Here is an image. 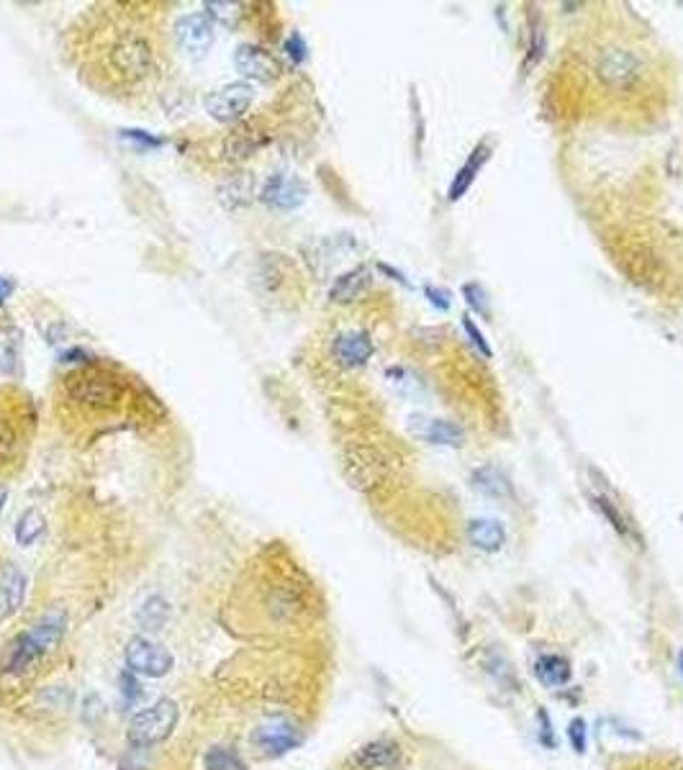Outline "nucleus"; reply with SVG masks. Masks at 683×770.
<instances>
[{"instance_id": "obj_1", "label": "nucleus", "mask_w": 683, "mask_h": 770, "mask_svg": "<svg viewBox=\"0 0 683 770\" xmlns=\"http://www.w3.org/2000/svg\"><path fill=\"white\" fill-rule=\"evenodd\" d=\"M65 398L88 413H111L121 409L127 398V388L121 378L101 367H80L65 378Z\"/></svg>"}, {"instance_id": "obj_2", "label": "nucleus", "mask_w": 683, "mask_h": 770, "mask_svg": "<svg viewBox=\"0 0 683 770\" xmlns=\"http://www.w3.org/2000/svg\"><path fill=\"white\" fill-rule=\"evenodd\" d=\"M105 62L113 75H119L127 82H136L152 73L154 54L150 39L139 28H124L119 31L108 47H105Z\"/></svg>"}, {"instance_id": "obj_3", "label": "nucleus", "mask_w": 683, "mask_h": 770, "mask_svg": "<svg viewBox=\"0 0 683 770\" xmlns=\"http://www.w3.org/2000/svg\"><path fill=\"white\" fill-rule=\"evenodd\" d=\"M177 717H180V712H177V704L173 698L154 701L152 706L134 714L127 729L128 743L134 747H152V744L165 743L177 727Z\"/></svg>"}, {"instance_id": "obj_4", "label": "nucleus", "mask_w": 683, "mask_h": 770, "mask_svg": "<svg viewBox=\"0 0 683 770\" xmlns=\"http://www.w3.org/2000/svg\"><path fill=\"white\" fill-rule=\"evenodd\" d=\"M124 660L131 673L144 678H162L175 666L173 652L150 637H131L124 647Z\"/></svg>"}, {"instance_id": "obj_5", "label": "nucleus", "mask_w": 683, "mask_h": 770, "mask_svg": "<svg viewBox=\"0 0 683 770\" xmlns=\"http://www.w3.org/2000/svg\"><path fill=\"white\" fill-rule=\"evenodd\" d=\"M391 473L388 458L373 447H354L345 458V475L357 490H373Z\"/></svg>"}, {"instance_id": "obj_6", "label": "nucleus", "mask_w": 683, "mask_h": 770, "mask_svg": "<svg viewBox=\"0 0 683 770\" xmlns=\"http://www.w3.org/2000/svg\"><path fill=\"white\" fill-rule=\"evenodd\" d=\"M252 101H254L252 85L244 82V80H237V82H229V85H224V88L208 93L203 103H206V111L211 113V119L229 124V121L242 119V116L250 111Z\"/></svg>"}, {"instance_id": "obj_7", "label": "nucleus", "mask_w": 683, "mask_h": 770, "mask_svg": "<svg viewBox=\"0 0 683 770\" xmlns=\"http://www.w3.org/2000/svg\"><path fill=\"white\" fill-rule=\"evenodd\" d=\"M216 31L208 13H190L175 24V42L180 50L193 59H201L213 47Z\"/></svg>"}, {"instance_id": "obj_8", "label": "nucleus", "mask_w": 683, "mask_h": 770, "mask_svg": "<svg viewBox=\"0 0 683 770\" xmlns=\"http://www.w3.org/2000/svg\"><path fill=\"white\" fill-rule=\"evenodd\" d=\"M304 743V735L291 721H268L252 732V747L265 758H280Z\"/></svg>"}, {"instance_id": "obj_9", "label": "nucleus", "mask_w": 683, "mask_h": 770, "mask_svg": "<svg viewBox=\"0 0 683 770\" xmlns=\"http://www.w3.org/2000/svg\"><path fill=\"white\" fill-rule=\"evenodd\" d=\"M234 67L247 80H257V82H273L283 73L278 59L257 44H242L234 54Z\"/></svg>"}, {"instance_id": "obj_10", "label": "nucleus", "mask_w": 683, "mask_h": 770, "mask_svg": "<svg viewBox=\"0 0 683 770\" xmlns=\"http://www.w3.org/2000/svg\"><path fill=\"white\" fill-rule=\"evenodd\" d=\"M44 655H47V650L42 647V642L36 640V635L28 629V632H21V635H16L13 640L8 642L5 655H3V670L8 675H24Z\"/></svg>"}, {"instance_id": "obj_11", "label": "nucleus", "mask_w": 683, "mask_h": 770, "mask_svg": "<svg viewBox=\"0 0 683 770\" xmlns=\"http://www.w3.org/2000/svg\"><path fill=\"white\" fill-rule=\"evenodd\" d=\"M640 59L627 50H604L599 57V77L611 88H627L640 77Z\"/></svg>"}, {"instance_id": "obj_12", "label": "nucleus", "mask_w": 683, "mask_h": 770, "mask_svg": "<svg viewBox=\"0 0 683 770\" xmlns=\"http://www.w3.org/2000/svg\"><path fill=\"white\" fill-rule=\"evenodd\" d=\"M306 196H308V188L296 175H273L262 185V193H260L265 204L278 211L299 208L306 201Z\"/></svg>"}, {"instance_id": "obj_13", "label": "nucleus", "mask_w": 683, "mask_h": 770, "mask_svg": "<svg viewBox=\"0 0 683 770\" xmlns=\"http://www.w3.org/2000/svg\"><path fill=\"white\" fill-rule=\"evenodd\" d=\"M401 760V744L393 740H373L354 750L347 760L353 770H388Z\"/></svg>"}, {"instance_id": "obj_14", "label": "nucleus", "mask_w": 683, "mask_h": 770, "mask_svg": "<svg viewBox=\"0 0 683 770\" xmlns=\"http://www.w3.org/2000/svg\"><path fill=\"white\" fill-rule=\"evenodd\" d=\"M26 598V575L19 565L5 563L0 567V621L11 619L21 609Z\"/></svg>"}, {"instance_id": "obj_15", "label": "nucleus", "mask_w": 683, "mask_h": 770, "mask_svg": "<svg viewBox=\"0 0 683 770\" xmlns=\"http://www.w3.org/2000/svg\"><path fill=\"white\" fill-rule=\"evenodd\" d=\"M331 352L345 367H362L373 358V339L365 332H345L334 339Z\"/></svg>"}, {"instance_id": "obj_16", "label": "nucleus", "mask_w": 683, "mask_h": 770, "mask_svg": "<svg viewBox=\"0 0 683 770\" xmlns=\"http://www.w3.org/2000/svg\"><path fill=\"white\" fill-rule=\"evenodd\" d=\"M470 483H473V488H476L478 493L488 496V498H496V501H508V498L514 496L511 481H508L507 475H504L499 467H493V465H483V467H478V470L473 473Z\"/></svg>"}, {"instance_id": "obj_17", "label": "nucleus", "mask_w": 683, "mask_h": 770, "mask_svg": "<svg viewBox=\"0 0 683 770\" xmlns=\"http://www.w3.org/2000/svg\"><path fill=\"white\" fill-rule=\"evenodd\" d=\"M468 539L473 547H478L483 552H499L507 542V532L493 519H473L468 524Z\"/></svg>"}, {"instance_id": "obj_18", "label": "nucleus", "mask_w": 683, "mask_h": 770, "mask_svg": "<svg viewBox=\"0 0 683 770\" xmlns=\"http://www.w3.org/2000/svg\"><path fill=\"white\" fill-rule=\"evenodd\" d=\"M370 285V270L368 267H354L350 273L339 275L330 290V298L334 304H353L354 298H360Z\"/></svg>"}, {"instance_id": "obj_19", "label": "nucleus", "mask_w": 683, "mask_h": 770, "mask_svg": "<svg viewBox=\"0 0 683 770\" xmlns=\"http://www.w3.org/2000/svg\"><path fill=\"white\" fill-rule=\"evenodd\" d=\"M534 675L547 689H563V686L570 683L573 667H570V663L565 658H560V655H539L537 663H534Z\"/></svg>"}, {"instance_id": "obj_20", "label": "nucleus", "mask_w": 683, "mask_h": 770, "mask_svg": "<svg viewBox=\"0 0 683 770\" xmlns=\"http://www.w3.org/2000/svg\"><path fill=\"white\" fill-rule=\"evenodd\" d=\"M491 150L485 147V144H481V147H476L473 150V154H470V159L457 170L455 180H453V185H450V201H460L465 193H468V188L473 185V180H476V175L481 173V167L485 165V159L491 157Z\"/></svg>"}, {"instance_id": "obj_21", "label": "nucleus", "mask_w": 683, "mask_h": 770, "mask_svg": "<svg viewBox=\"0 0 683 770\" xmlns=\"http://www.w3.org/2000/svg\"><path fill=\"white\" fill-rule=\"evenodd\" d=\"M170 604L162 598V596H150L142 606H139V612H136V619H139V624H142V629H147V632H159L167 621H170Z\"/></svg>"}, {"instance_id": "obj_22", "label": "nucleus", "mask_w": 683, "mask_h": 770, "mask_svg": "<svg viewBox=\"0 0 683 770\" xmlns=\"http://www.w3.org/2000/svg\"><path fill=\"white\" fill-rule=\"evenodd\" d=\"M19 442H21V435L13 421V413L0 411V467L13 462V458L19 455Z\"/></svg>"}, {"instance_id": "obj_23", "label": "nucleus", "mask_w": 683, "mask_h": 770, "mask_svg": "<svg viewBox=\"0 0 683 770\" xmlns=\"http://www.w3.org/2000/svg\"><path fill=\"white\" fill-rule=\"evenodd\" d=\"M203 766H206V770H247L244 760L231 747H221V744L206 750Z\"/></svg>"}, {"instance_id": "obj_24", "label": "nucleus", "mask_w": 683, "mask_h": 770, "mask_svg": "<svg viewBox=\"0 0 683 770\" xmlns=\"http://www.w3.org/2000/svg\"><path fill=\"white\" fill-rule=\"evenodd\" d=\"M424 436L430 439L431 444H442V447H460L462 439H465L462 429H460L457 424H453V421H442V419L430 421V427L424 429Z\"/></svg>"}, {"instance_id": "obj_25", "label": "nucleus", "mask_w": 683, "mask_h": 770, "mask_svg": "<svg viewBox=\"0 0 683 770\" xmlns=\"http://www.w3.org/2000/svg\"><path fill=\"white\" fill-rule=\"evenodd\" d=\"M262 144V139H257L250 127H239L237 131H231V136L227 139V152L231 159H242V157H250V154Z\"/></svg>"}, {"instance_id": "obj_26", "label": "nucleus", "mask_w": 683, "mask_h": 770, "mask_svg": "<svg viewBox=\"0 0 683 770\" xmlns=\"http://www.w3.org/2000/svg\"><path fill=\"white\" fill-rule=\"evenodd\" d=\"M42 529H44V516L36 512V509L24 512V516L16 524V539H19V544H24V547L34 544V539L42 535Z\"/></svg>"}, {"instance_id": "obj_27", "label": "nucleus", "mask_w": 683, "mask_h": 770, "mask_svg": "<svg viewBox=\"0 0 683 770\" xmlns=\"http://www.w3.org/2000/svg\"><path fill=\"white\" fill-rule=\"evenodd\" d=\"M19 332L16 329H0V370L13 373L19 362Z\"/></svg>"}, {"instance_id": "obj_28", "label": "nucleus", "mask_w": 683, "mask_h": 770, "mask_svg": "<svg viewBox=\"0 0 683 770\" xmlns=\"http://www.w3.org/2000/svg\"><path fill=\"white\" fill-rule=\"evenodd\" d=\"M594 504H596V509H599V512L607 516L609 524H611V527H614V529H617V532H619L622 537H633V529H630L627 519H625V516L619 513V509H617V506H614V504L609 501L607 496H596V498H594Z\"/></svg>"}, {"instance_id": "obj_29", "label": "nucleus", "mask_w": 683, "mask_h": 770, "mask_svg": "<svg viewBox=\"0 0 683 770\" xmlns=\"http://www.w3.org/2000/svg\"><path fill=\"white\" fill-rule=\"evenodd\" d=\"M462 293H465V298H468L470 308H473V311H478L483 319H488V316H491V308H488V301H485V293H483L476 282H468V285L462 288Z\"/></svg>"}, {"instance_id": "obj_30", "label": "nucleus", "mask_w": 683, "mask_h": 770, "mask_svg": "<svg viewBox=\"0 0 683 770\" xmlns=\"http://www.w3.org/2000/svg\"><path fill=\"white\" fill-rule=\"evenodd\" d=\"M568 740H570V747L583 755L586 752V744H588V737H586V721L583 719H573L568 724Z\"/></svg>"}, {"instance_id": "obj_31", "label": "nucleus", "mask_w": 683, "mask_h": 770, "mask_svg": "<svg viewBox=\"0 0 683 770\" xmlns=\"http://www.w3.org/2000/svg\"><path fill=\"white\" fill-rule=\"evenodd\" d=\"M121 691H124V696H127L128 701H136L139 696H142V689H139V681H136V673H131V670H124L121 673Z\"/></svg>"}, {"instance_id": "obj_32", "label": "nucleus", "mask_w": 683, "mask_h": 770, "mask_svg": "<svg viewBox=\"0 0 683 770\" xmlns=\"http://www.w3.org/2000/svg\"><path fill=\"white\" fill-rule=\"evenodd\" d=\"M462 327H465V332H468V336H470V342H473V344H476V347H478V350H481V355H483V358H491V347H488V344H485V339H483V334L478 332V329H476V324H473V321H470V319H468V316H465V321H462Z\"/></svg>"}, {"instance_id": "obj_33", "label": "nucleus", "mask_w": 683, "mask_h": 770, "mask_svg": "<svg viewBox=\"0 0 683 770\" xmlns=\"http://www.w3.org/2000/svg\"><path fill=\"white\" fill-rule=\"evenodd\" d=\"M537 719L542 721V735H539V743L553 750V747H555V737H553V724H550V714H547L545 709H539V712H537Z\"/></svg>"}, {"instance_id": "obj_34", "label": "nucleus", "mask_w": 683, "mask_h": 770, "mask_svg": "<svg viewBox=\"0 0 683 770\" xmlns=\"http://www.w3.org/2000/svg\"><path fill=\"white\" fill-rule=\"evenodd\" d=\"M285 51H288V57L293 59V62H304L306 59V44L304 39L299 36V34H293L288 42H285Z\"/></svg>"}, {"instance_id": "obj_35", "label": "nucleus", "mask_w": 683, "mask_h": 770, "mask_svg": "<svg viewBox=\"0 0 683 770\" xmlns=\"http://www.w3.org/2000/svg\"><path fill=\"white\" fill-rule=\"evenodd\" d=\"M16 290V281H11L8 275H0V304H5Z\"/></svg>"}, {"instance_id": "obj_36", "label": "nucleus", "mask_w": 683, "mask_h": 770, "mask_svg": "<svg viewBox=\"0 0 683 770\" xmlns=\"http://www.w3.org/2000/svg\"><path fill=\"white\" fill-rule=\"evenodd\" d=\"M427 296H430V301L434 304V306L450 308V301H447V293H445V290H434V288H427Z\"/></svg>"}, {"instance_id": "obj_37", "label": "nucleus", "mask_w": 683, "mask_h": 770, "mask_svg": "<svg viewBox=\"0 0 683 770\" xmlns=\"http://www.w3.org/2000/svg\"><path fill=\"white\" fill-rule=\"evenodd\" d=\"M127 136H131V139H139V142H147V144H152V147H157L159 144V139H150L147 136V131H124Z\"/></svg>"}, {"instance_id": "obj_38", "label": "nucleus", "mask_w": 683, "mask_h": 770, "mask_svg": "<svg viewBox=\"0 0 683 770\" xmlns=\"http://www.w3.org/2000/svg\"><path fill=\"white\" fill-rule=\"evenodd\" d=\"M5 498H8L5 488H0V512H3V506H5Z\"/></svg>"}, {"instance_id": "obj_39", "label": "nucleus", "mask_w": 683, "mask_h": 770, "mask_svg": "<svg viewBox=\"0 0 683 770\" xmlns=\"http://www.w3.org/2000/svg\"><path fill=\"white\" fill-rule=\"evenodd\" d=\"M681 675H683V652H681Z\"/></svg>"}]
</instances>
